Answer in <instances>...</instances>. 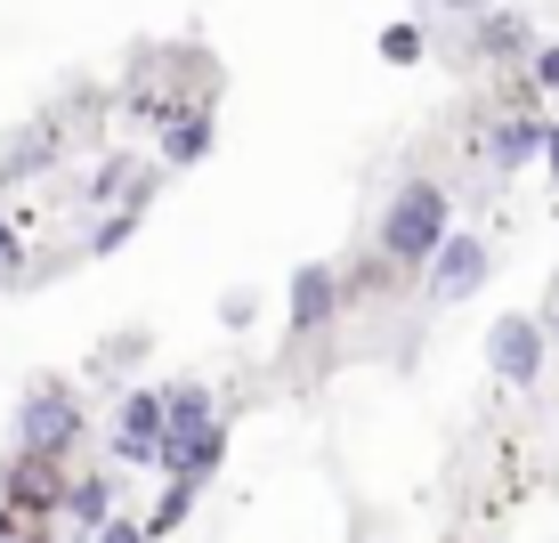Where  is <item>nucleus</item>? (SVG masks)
Wrapping results in <instances>:
<instances>
[{
	"label": "nucleus",
	"mask_w": 559,
	"mask_h": 543,
	"mask_svg": "<svg viewBox=\"0 0 559 543\" xmlns=\"http://www.w3.org/2000/svg\"><path fill=\"white\" fill-rule=\"evenodd\" d=\"M438 236H447V187L438 179H406L390 196V211H381V251H390L397 268H421Z\"/></svg>",
	"instance_id": "obj_1"
},
{
	"label": "nucleus",
	"mask_w": 559,
	"mask_h": 543,
	"mask_svg": "<svg viewBox=\"0 0 559 543\" xmlns=\"http://www.w3.org/2000/svg\"><path fill=\"white\" fill-rule=\"evenodd\" d=\"M73 438H82V405H73L66 390H33L25 405H16V446L25 455H73Z\"/></svg>",
	"instance_id": "obj_2"
},
{
	"label": "nucleus",
	"mask_w": 559,
	"mask_h": 543,
	"mask_svg": "<svg viewBox=\"0 0 559 543\" xmlns=\"http://www.w3.org/2000/svg\"><path fill=\"white\" fill-rule=\"evenodd\" d=\"M487 268H495V251L478 244V236H454V227H447V236L430 244V300H438V308L471 300L478 284H487Z\"/></svg>",
	"instance_id": "obj_3"
},
{
	"label": "nucleus",
	"mask_w": 559,
	"mask_h": 543,
	"mask_svg": "<svg viewBox=\"0 0 559 543\" xmlns=\"http://www.w3.org/2000/svg\"><path fill=\"white\" fill-rule=\"evenodd\" d=\"M544 349H551V333H544L535 317H495V333H487V374L511 381V390H527V381L544 374Z\"/></svg>",
	"instance_id": "obj_4"
},
{
	"label": "nucleus",
	"mask_w": 559,
	"mask_h": 543,
	"mask_svg": "<svg viewBox=\"0 0 559 543\" xmlns=\"http://www.w3.org/2000/svg\"><path fill=\"white\" fill-rule=\"evenodd\" d=\"M154 122H163V163H170V170H195L203 154H211V139H219L203 106H163Z\"/></svg>",
	"instance_id": "obj_5"
},
{
	"label": "nucleus",
	"mask_w": 559,
	"mask_h": 543,
	"mask_svg": "<svg viewBox=\"0 0 559 543\" xmlns=\"http://www.w3.org/2000/svg\"><path fill=\"white\" fill-rule=\"evenodd\" d=\"M154 438H163V398L130 390L122 414H114V455H122V462H154Z\"/></svg>",
	"instance_id": "obj_6"
},
{
	"label": "nucleus",
	"mask_w": 559,
	"mask_h": 543,
	"mask_svg": "<svg viewBox=\"0 0 559 543\" xmlns=\"http://www.w3.org/2000/svg\"><path fill=\"white\" fill-rule=\"evenodd\" d=\"M333 308H341V276H333V268H324V260L293 268V324H300V333H317Z\"/></svg>",
	"instance_id": "obj_7"
},
{
	"label": "nucleus",
	"mask_w": 559,
	"mask_h": 543,
	"mask_svg": "<svg viewBox=\"0 0 559 543\" xmlns=\"http://www.w3.org/2000/svg\"><path fill=\"white\" fill-rule=\"evenodd\" d=\"M57 487H66V479L49 471V455H25L9 471V503H25V511H57Z\"/></svg>",
	"instance_id": "obj_8"
},
{
	"label": "nucleus",
	"mask_w": 559,
	"mask_h": 543,
	"mask_svg": "<svg viewBox=\"0 0 559 543\" xmlns=\"http://www.w3.org/2000/svg\"><path fill=\"white\" fill-rule=\"evenodd\" d=\"M106 503H114V487H106L98 471H82V479H66V487H57V511H66L73 528H98V519H106Z\"/></svg>",
	"instance_id": "obj_9"
},
{
	"label": "nucleus",
	"mask_w": 559,
	"mask_h": 543,
	"mask_svg": "<svg viewBox=\"0 0 559 543\" xmlns=\"http://www.w3.org/2000/svg\"><path fill=\"white\" fill-rule=\"evenodd\" d=\"M535 146H544V122H535V114H511V122L495 130V170H527Z\"/></svg>",
	"instance_id": "obj_10"
},
{
	"label": "nucleus",
	"mask_w": 559,
	"mask_h": 543,
	"mask_svg": "<svg viewBox=\"0 0 559 543\" xmlns=\"http://www.w3.org/2000/svg\"><path fill=\"white\" fill-rule=\"evenodd\" d=\"M163 398V430H195V422H211V390L203 381H170V390H154Z\"/></svg>",
	"instance_id": "obj_11"
},
{
	"label": "nucleus",
	"mask_w": 559,
	"mask_h": 543,
	"mask_svg": "<svg viewBox=\"0 0 559 543\" xmlns=\"http://www.w3.org/2000/svg\"><path fill=\"white\" fill-rule=\"evenodd\" d=\"M195 487H203V479H187V471H170V495H163V511H154V519H146V528H139V535H170V528H179V519H187V503H195Z\"/></svg>",
	"instance_id": "obj_12"
},
{
	"label": "nucleus",
	"mask_w": 559,
	"mask_h": 543,
	"mask_svg": "<svg viewBox=\"0 0 559 543\" xmlns=\"http://www.w3.org/2000/svg\"><path fill=\"white\" fill-rule=\"evenodd\" d=\"M421 25H381V57H390V66H421Z\"/></svg>",
	"instance_id": "obj_13"
},
{
	"label": "nucleus",
	"mask_w": 559,
	"mask_h": 543,
	"mask_svg": "<svg viewBox=\"0 0 559 543\" xmlns=\"http://www.w3.org/2000/svg\"><path fill=\"white\" fill-rule=\"evenodd\" d=\"M519 42H527V25H519V16H487V33H478V49H487V57H511Z\"/></svg>",
	"instance_id": "obj_14"
},
{
	"label": "nucleus",
	"mask_w": 559,
	"mask_h": 543,
	"mask_svg": "<svg viewBox=\"0 0 559 543\" xmlns=\"http://www.w3.org/2000/svg\"><path fill=\"white\" fill-rule=\"evenodd\" d=\"M49 146H57V130H33L25 146H9V179H25L33 163H49Z\"/></svg>",
	"instance_id": "obj_15"
},
{
	"label": "nucleus",
	"mask_w": 559,
	"mask_h": 543,
	"mask_svg": "<svg viewBox=\"0 0 559 543\" xmlns=\"http://www.w3.org/2000/svg\"><path fill=\"white\" fill-rule=\"evenodd\" d=\"M90 196H98V203H114V196H130V163H106L98 179H90Z\"/></svg>",
	"instance_id": "obj_16"
},
{
	"label": "nucleus",
	"mask_w": 559,
	"mask_h": 543,
	"mask_svg": "<svg viewBox=\"0 0 559 543\" xmlns=\"http://www.w3.org/2000/svg\"><path fill=\"white\" fill-rule=\"evenodd\" d=\"M535 82H544V90H559V42H544V49H535Z\"/></svg>",
	"instance_id": "obj_17"
},
{
	"label": "nucleus",
	"mask_w": 559,
	"mask_h": 543,
	"mask_svg": "<svg viewBox=\"0 0 559 543\" xmlns=\"http://www.w3.org/2000/svg\"><path fill=\"white\" fill-rule=\"evenodd\" d=\"M535 154H544V163H551V179H559V122H544V146H535Z\"/></svg>",
	"instance_id": "obj_18"
},
{
	"label": "nucleus",
	"mask_w": 559,
	"mask_h": 543,
	"mask_svg": "<svg viewBox=\"0 0 559 543\" xmlns=\"http://www.w3.org/2000/svg\"><path fill=\"white\" fill-rule=\"evenodd\" d=\"M0 276H16V236L0 227Z\"/></svg>",
	"instance_id": "obj_19"
},
{
	"label": "nucleus",
	"mask_w": 559,
	"mask_h": 543,
	"mask_svg": "<svg viewBox=\"0 0 559 543\" xmlns=\"http://www.w3.org/2000/svg\"><path fill=\"white\" fill-rule=\"evenodd\" d=\"M430 9H462V16H478V9H487V0H430Z\"/></svg>",
	"instance_id": "obj_20"
},
{
	"label": "nucleus",
	"mask_w": 559,
	"mask_h": 543,
	"mask_svg": "<svg viewBox=\"0 0 559 543\" xmlns=\"http://www.w3.org/2000/svg\"><path fill=\"white\" fill-rule=\"evenodd\" d=\"M544 333H551V341H559V317H551V324H544Z\"/></svg>",
	"instance_id": "obj_21"
}]
</instances>
